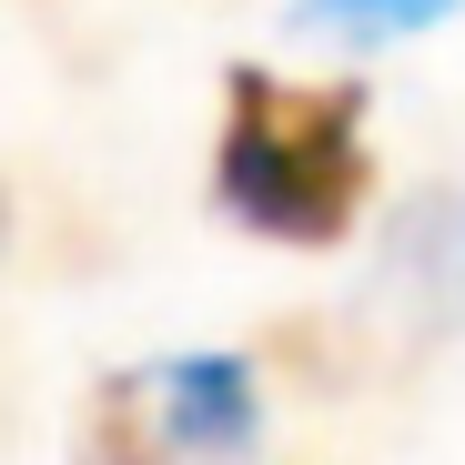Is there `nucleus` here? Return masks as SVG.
Wrapping results in <instances>:
<instances>
[{
  "instance_id": "obj_2",
  "label": "nucleus",
  "mask_w": 465,
  "mask_h": 465,
  "mask_svg": "<svg viewBox=\"0 0 465 465\" xmlns=\"http://www.w3.org/2000/svg\"><path fill=\"white\" fill-rule=\"evenodd\" d=\"M263 445V395L243 354H163L92 384L82 465H243Z\"/></svg>"
},
{
  "instance_id": "obj_1",
  "label": "nucleus",
  "mask_w": 465,
  "mask_h": 465,
  "mask_svg": "<svg viewBox=\"0 0 465 465\" xmlns=\"http://www.w3.org/2000/svg\"><path fill=\"white\" fill-rule=\"evenodd\" d=\"M213 203L263 232V243L324 253L374 203V152H364V92L354 82H283L243 61L223 82V132H213Z\"/></svg>"
},
{
  "instance_id": "obj_3",
  "label": "nucleus",
  "mask_w": 465,
  "mask_h": 465,
  "mask_svg": "<svg viewBox=\"0 0 465 465\" xmlns=\"http://www.w3.org/2000/svg\"><path fill=\"white\" fill-rule=\"evenodd\" d=\"M455 0H303V21L334 31V41H405V31H435Z\"/></svg>"
}]
</instances>
